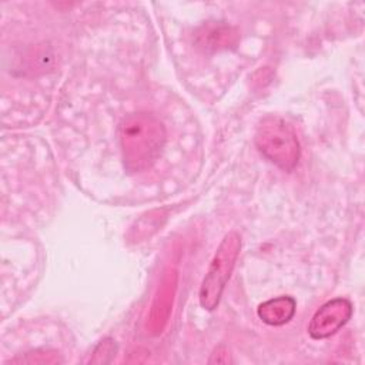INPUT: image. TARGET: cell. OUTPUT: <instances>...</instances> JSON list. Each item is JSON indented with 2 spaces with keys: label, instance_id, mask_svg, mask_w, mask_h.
I'll return each instance as SVG.
<instances>
[{
  "label": "cell",
  "instance_id": "3",
  "mask_svg": "<svg viewBox=\"0 0 365 365\" xmlns=\"http://www.w3.org/2000/svg\"><path fill=\"white\" fill-rule=\"evenodd\" d=\"M240 248L241 238L234 231L228 232L221 241L200 288V304L202 308L212 311L218 305L224 287L235 265Z\"/></svg>",
  "mask_w": 365,
  "mask_h": 365
},
{
  "label": "cell",
  "instance_id": "6",
  "mask_svg": "<svg viewBox=\"0 0 365 365\" xmlns=\"http://www.w3.org/2000/svg\"><path fill=\"white\" fill-rule=\"evenodd\" d=\"M238 40L237 31L224 24H211L204 26L198 33V44L204 50H220L234 46Z\"/></svg>",
  "mask_w": 365,
  "mask_h": 365
},
{
  "label": "cell",
  "instance_id": "4",
  "mask_svg": "<svg viewBox=\"0 0 365 365\" xmlns=\"http://www.w3.org/2000/svg\"><path fill=\"white\" fill-rule=\"evenodd\" d=\"M351 314L352 304L346 298H334L317 309L308 325V334L314 339L328 338L346 324Z\"/></svg>",
  "mask_w": 365,
  "mask_h": 365
},
{
  "label": "cell",
  "instance_id": "5",
  "mask_svg": "<svg viewBox=\"0 0 365 365\" xmlns=\"http://www.w3.org/2000/svg\"><path fill=\"white\" fill-rule=\"evenodd\" d=\"M295 307L297 304L292 297L281 295L262 302L258 307L257 314L262 319V322L272 327H279L291 321L295 314Z\"/></svg>",
  "mask_w": 365,
  "mask_h": 365
},
{
  "label": "cell",
  "instance_id": "1",
  "mask_svg": "<svg viewBox=\"0 0 365 365\" xmlns=\"http://www.w3.org/2000/svg\"><path fill=\"white\" fill-rule=\"evenodd\" d=\"M118 140L125 170L141 173L161 155L165 144V128L153 114L133 113L121 120Z\"/></svg>",
  "mask_w": 365,
  "mask_h": 365
},
{
  "label": "cell",
  "instance_id": "2",
  "mask_svg": "<svg viewBox=\"0 0 365 365\" xmlns=\"http://www.w3.org/2000/svg\"><path fill=\"white\" fill-rule=\"evenodd\" d=\"M259 153L281 170H292L299 160V143L294 128L279 117L264 118L255 133Z\"/></svg>",
  "mask_w": 365,
  "mask_h": 365
}]
</instances>
